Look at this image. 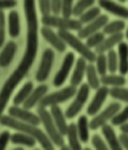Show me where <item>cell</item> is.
I'll return each mask as SVG.
<instances>
[{
    "mask_svg": "<svg viewBox=\"0 0 128 150\" xmlns=\"http://www.w3.org/2000/svg\"><path fill=\"white\" fill-rule=\"evenodd\" d=\"M126 37H127V39H128V28H127V31H126Z\"/></svg>",
    "mask_w": 128,
    "mask_h": 150,
    "instance_id": "c3c4849f",
    "label": "cell"
},
{
    "mask_svg": "<svg viewBox=\"0 0 128 150\" xmlns=\"http://www.w3.org/2000/svg\"><path fill=\"white\" fill-rule=\"evenodd\" d=\"M99 7L106 11L112 13L114 16L120 17L122 19H128V9L126 7L117 4L112 0H99Z\"/></svg>",
    "mask_w": 128,
    "mask_h": 150,
    "instance_id": "9a60e30c",
    "label": "cell"
},
{
    "mask_svg": "<svg viewBox=\"0 0 128 150\" xmlns=\"http://www.w3.org/2000/svg\"><path fill=\"white\" fill-rule=\"evenodd\" d=\"M39 4V11L42 13L43 16L45 15H51L52 8H51V0H38Z\"/></svg>",
    "mask_w": 128,
    "mask_h": 150,
    "instance_id": "ab89813d",
    "label": "cell"
},
{
    "mask_svg": "<svg viewBox=\"0 0 128 150\" xmlns=\"http://www.w3.org/2000/svg\"><path fill=\"white\" fill-rule=\"evenodd\" d=\"M0 125L8 127V128H11V129H15L17 131H21L31 134V136H33L36 139V141H38L39 144L44 149L52 150L54 148V144L52 142L50 137L47 136V133H45L44 131L38 129L37 125H31V123L24 122L21 120L16 119V118L11 117L10 114L9 115H1L0 117Z\"/></svg>",
    "mask_w": 128,
    "mask_h": 150,
    "instance_id": "7a4b0ae2",
    "label": "cell"
},
{
    "mask_svg": "<svg viewBox=\"0 0 128 150\" xmlns=\"http://www.w3.org/2000/svg\"><path fill=\"white\" fill-rule=\"evenodd\" d=\"M41 34L42 36L45 38V40L55 48L58 52H64L66 50V44L64 42L62 37L58 35V33L56 34L55 31L52 29V27H48V26H43L41 28Z\"/></svg>",
    "mask_w": 128,
    "mask_h": 150,
    "instance_id": "4fadbf2b",
    "label": "cell"
},
{
    "mask_svg": "<svg viewBox=\"0 0 128 150\" xmlns=\"http://www.w3.org/2000/svg\"><path fill=\"white\" fill-rule=\"evenodd\" d=\"M92 146H93L96 149H99V150L108 149V146L105 144V141L101 139V137L98 136V134H95V136L92 137Z\"/></svg>",
    "mask_w": 128,
    "mask_h": 150,
    "instance_id": "60d3db41",
    "label": "cell"
},
{
    "mask_svg": "<svg viewBox=\"0 0 128 150\" xmlns=\"http://www.w3.org/2000/svg\"><path fill=\"white\" fill-rule=\"evenodd\" d=\"M100 81L103 85H107V86H124L126 84V80L124 77V75H116L115 73H111L110 75H103L101 76Z\"/></svg>",
    "mask_w": 128,
    "mask_h": 150,
    "instance_id": "4316f807",
    "label": "cell"
},
{
    "mask_svg": "<svg viewBox=\"0 0 128 150\" xmlns=\"http://www.w3.org/2000/svg\"><path fill=\"white\" fill-rule=\"evenodd\" d=\"M118 59H119V69L122 75L128 73V45L125 42L118 44Z\"/></svg>",
    "mask_w": 128,
    "mask_h": 150,
    "instance_id": "7402d4cb",
    "label": "cell"
},
{
    "mask_svg": "<svg viewBox=\"0 0 128 150\" xmlns=\"http://www.w3.org/2000/svg\"><path fill=\"white\" fill-rule=\"evenodd\" d=\"M5 37H6V18L4 11L0 10V48L4 46Z\"/></svg>",
    "mask_w": 128,
    "mask_h": 150,
    "instance_id": "f35d334b",
    "label": "cell"
},
{
    "mask_svg": "<svg viewBox=\"0 0 128 150\" xmlns=\"http://www.w3.org/2000/svg\"><path fill=\"white\" fill-rule=\"evenodd\" d=\"M96 0H79L73 7V16L80 17L84 11H87L89 8L93 6Z\"/></svg>",
    "mask_w": 128,
    "mask_h": 150,
    "instance_id": "1f68e13d",
    "label": "cell"
},
{
    "mask_svg": "<svg viewBox=\"0 0 128 150\" xmlns=\"http://www.w3.org/2000/svg\"><path fill=\"white\" fill-rule=\"evenodd\" d=\"M42 24L48 27H55L58 29H65V30H75L79 31L83 24L79 19H72L71 17H58V15H45L41 19Z\"/></svg>",
    "mask_w": 128,
    "mask_h": 150,
    "instance_id": "5b68a950",
    "label": "cell"
},
{
    "mask_svg": "<svg viewBox=\"0 0 128 150\" xmlns=\"http://www.w3.org/2000/svg\"><path fill=\"white\" fill-rule=\"evenodd\" d=\"M11 142L15 144H23L26 147H34L36 144V139L25 132H17L10 138Z\"/></svg>",
    "mask_w": 128,
    "mask_h": 150,
    "instance_id": "d4e9b609",
    "label": "cell"
},
{
    "mask_svg": "<svg viewBox=\"0 0 128 150\" xmlns=\"http://www.w3.org/2000/svg\"><path fill=\"white\" fill-rule=\"evenodd\" d=\"M33 91V83L32 82H27L24 84V86L20 88V91L14 96L13 103L14 105H20L24 104V102L27 100V98L29 96V94Z\"/></svg>",
    "mask_w": 128,
    "mask_h": 150,
    "instance_id": "f1b7e54d",
    "label": "cell"
},
{
    "mask_svg": "<svg viewBox=\"0 0 128 150\" xmlns=\"http://www.w3.org/2000/svg\"><path fill=\"white\" fill-rule=\"evenodd\" d=\"M109 95L114 99H117V100L124 101L128 103V90L127 88H122L120 86H116V88H112L111 90H109Z\"/></svg>",
    "mask_w": 128,
    "mask_h": 150,
    "instance_id": "e575fe53",
    "label": "cell"
},
{
    "mask_svg": "<svg viewBox=\"0 0 128 150\" xmlns=\"http://www.w3.org/2000/svg\"><path fill=\"white\" fill-rule=\"evenodd\" d=\"M74 54L73 53H68L63 59V63L61 65V69H58L56 73L54 80H53V84L54 86H62L64 82L66 81V77L70 74V71L74 64Z\"/></svg>",
    "mask_w": 128,
    "mask_h": 150,
    "instance_id": "8fae6325",
    "label": "cell"
},
{
    "mask_svg": "<svg viewBox=\"0 0 128 150\" xmlns=\"http://www.w3.org/2000/svg\"><path fill=\"white\" fill-rule=\"evenodd\" d=\"M37 113H38L39 118H41L42 123L44 125L45 131H46L47 136L52 140V142L55 144V146H58V147L61 148L64 144L63 134L58 129V127L55 125L54 120L52 118L51 112H48L46 110V108H44V106L38 105V108H37Z\"/></svg>",
    "mask_w": 128,
    "mask_h": 150,
    "instance_id": "277c9868",
    "label": "cell"
},
{
    "mask_svg": "<svg viewBox=\"0 0 128 150\" xmlns=\"http://www.w3.org/2000/svg\"><path fill=\"white\" fill-rule=\"evenodd\" d=\"M53 61H54V52L50 48L45 50L42 55V61L37 69V73H36V80L38 82H44L47 80L48 75L51 73Z\"/></svg>",
    "mask_w": 128,
    "mask_h": 150,
    "instance_id": "9c48e42d",
    "label": "cell"
},
{
    "mask_svg": "<svg viewBox=\"0 0 128 150\" xmlns=\"http://www.w3.org/2000/svg\"><path fill=\"white\" fill-rule=\"evenodd\" d=\"M126 27V24L124 20H114L111 23H107L106 26L103 27V33L107 35H112L117 33H122Z\"/></svg>",
    "mask_w": 128,
    "mask_h": 150,
    "instance_id": "4dcf8cb0",
    "label": "cell"
},
{
    "mask_svg": "<svg viewBox=\"0 0 128 150\" xmlns=\"http://www.w3.org/2000/svg\"><path fill=\"white\" fill-rule=\"evenodd\" d=\"M128 121V105L120 112H118L115 117L111 119L112 125H122Z\"/></svg>",
    "mask_w": 128,
    "mask_h": 150,
    "instance_id": "8d00e7d4",
    "label": "cell"
},
{
    "mask_svg": "<svg viewBox=\"0 0 128 150\" xmlns=\"http://www.w3.org/2000/svg\"><path fill=\"white\" fill-rule=\"evenodd\" d=\"M108 23V16L106 15H100L97 19H95L93 21H91L89 24L82 27L79 33H78V36L81 38V39H84V38H88L89 36H91L92 34H95L97 31H99L101 28H103L106 24Z\"/></svg>",
    "mask_w": 128,
    "mask_h": 150,
    "instance_id": "7c38bea8",
    "label": "cell"
},
{
    "mask_svg": "<svg viewBox=\"0 0 128 150\" xmlns=\"http://www.w3.org/2000/svg\"><path fill=\"white\" fill-rule=\"evenodd\" d=\"M8 113L16 118L18 120H21L24 122H27V123H31V125H38L39 123H42L41 121V118L39 115L35 114V113L31 112L28 109H25V108H19L18 105H13L8 109Z\"/></svg>",
    "mask_w": 128,
    "mask_h": 150,
    "instance_id": "30bf717a",
    "label": "cell"
},
{
    "mask_svg": "<svg viewBox=\"0 0 128 150\" xmlns=\"http://www.w3.org/2000/svg\"><path fill=\"white\" fill-rule=\"evenodd\" d=\"M105 35H106L105 33H99V31H97V33L92 34L91 36H89V37L87 38V43H85V44L88 45V47H90V48H97V47L103 42Z\"/></svg>",
    "mask_w": 128,
    "mask_h": 150,
    "instance_id": "d590c367",
    "label": "cell"
},
{
    "mask_svg": "<svg viewBox=\"0 0 128 150\" xmlns=\"http://www.w3.org/2000/svg\"><path fill=\"white\" fill-rule=\"evenodd\" d=\"M24 13H25L26 23H27V36H26V50L25 54L18 64L17 69L9 79L5 82L0 91V117L6 108L11 94L16 86L25 79L29 69L34 64L38 50V19L36 13L35 0H24Z\"/></svg>",
    "mask_w": 128,
    "mask_h": 150,
    "instance_id": "6da1fadb",
    "label": "cell"
},
{
    "mask_svg": "<svg viewBox=\"0 0 128 150\" xmlns=\"http://www.w3.org/2000/svg\"><path fill=\"white\" fill-rule=\"evenodd\" d=\"M73 0H62V10L61 13L64 17L73 16Z\"/></svg>",
    "mask_w": 128,
    "mask_h": 150,
    "instance_id": "74e56055",
    "label": "cell"
},
{
    "mask_svg": "<svg viewBox=\"0 0 128 150\" xmlns=\"http://www.w3.org/2000/svg\"><path fill=\"white\" fill-rule=\"evenodd\" d=\"M107 62H108V71L110 73H116L117 69H119V59L118 54L115 50H109L107 55Z\"/></svg>",
    "mask_w": 128,
    "mask_h": 150,
    "instance_id": "d6a6232c",
    "label": "cell"
},
{
    "mask_svg": "<svg viewBox=\"0 0 128 150\" xmlns=\"http://www.w3.org/2000/svg\"><path fill=\"white\" fill-rule=\"evenodd\" d=\"M58 35L62 37V39L65 42V44L69 45L71 48H73L75 52H78L88 62H96V54L93 53V50H91L90 47H88V45L84 44L79 36H74L70 30H65V29H58Z\"/></svg>",
    "mask_w": 128,
    "mask_h": 150,
    "instance_id": "3957f363",
    "label": "cell"
},
{
    "mask_svg": "<svg viewBox=\"0 0 128 150\" xmlns=\"http://www.w3.org/2000/svg\"><path fill=\"white\" fill-rule=\"evenodd\" d=\"M11 138V134L9 131H4L1 134H0V150L5 149L8 144V141L10 140Z\"/></svg>",
    "mask_w": 128,
    "mask_h": 150,
    "instance_id": "b9f144b4",
    "label": "cell"
},
{
    "mask_svg": "<svg viewBox=\"0 0 128 150\" xmlns=\"http://www.w3.org/2000/svg\"><path fill=\"white\" fill-rule=\"evenodd\" d=\"M89 92H90L89 84H82L80 86V88L77 91L74 101L71 103L70 106L65 111V117L68 119H73L75 115H78V113L82 110L84 103L87 102L88 98H89Z\"/></svg>",
    "mask_w": 128,
    "mask_h": 150,
    "instance_id": "52a82bcc",
    "label": "cell"
},
{
    "mask_svg": "<svg viewBox=\"0 0 128 150\" xmlns=\"http://www.w3.org/2000/svg\"><path fill=\"white\" fill-rule=\"evenodd\" d=\"M16 50H17V45L15 42H8L5 45L4 50L0 53V66L1 67H7L10 65L16 54Z\"/></svg>",
    "mask_w": 128,
    "mask_h": 150,
    "instance_id": "ffe728a7",
    "label": "cell"
},
{
    "mask_svg": "<svg viewBox=\"0 0 128 150\" xmlns=\"http://www.w3.org/2000/svg\"><path fill=\"white\" fill-rule=\"evenodd\" d=\"M101 130H102V134L105 136L107 142H108V146L111 148V149L115 150H120L122 149V144L119 141V138H117L115 131L112 129V127L109 125H105L101 127Z\"/></svg>",
    "mask_w": 128,
    "mask_h": 150,
    "instance_id": "44dd1931",
    "label": "cell"
},
{
    "mask_svg": "<svg viewBox=\"0 0 128 150\" xmlns=\"http://www.w3.org/2000/svg\"><path fill=\"white\" fill-rule=\"evenodd\" d=\"M47 91H48V86L47 85H45V84H42V85H39L37 88H35V90H33L32 93L29 94V96L27 98V100L24 102V108L25 109H32L34 106L36 105L37 103L41 102V100L44 98L46 93H47Z\"/></svg>",
    "mask_w": 128,
    "mask_h": 150,
    "instance_id": "2e32d148",
    "label": "cell"
},
{
    "mask_svg": "<svg viewBox=\"0 0 128 150\" xmlns=\"http://www.w3.org/2000/svg\"><path fill=\"white\" fill-rule=\"evenodd\" d=\"M87 66H88L87 59L81 56L77 61V63H75V69L73 71V74H72V77H71L70 80L71 85L77 88L78 85L81 84L84 75H85V72H87Z\"/></svg>",
    "mask_w": 128,
    "mask_h": 150,
    "instance_id": "e0dca14e",
    "label": "cell"
},
{
    "mask_svg": "<svg viewBox=\"0 0 128 150\" xmlns=\"http://www.w3.org/2000/svg\"><path fill=\"white\" fill-rule=\"evenodd\" d=\"M108 94H109V88H107V85L100 86V88H98L96 94H95V98L92 99L91 103H90L88 109H87V113L89 115H96L97 113L99 112V110L101 109V106H102L103 102L107 99Z\"/></svg>",
    "mask_w": 128,
    "mask_h": 150,
    "instance_id": "5bb4252c",
    "label": "cell"
},
{
    "mask_svg": "<svg viewBox=\"0 0 128 150\" xmlns=\"http://www.w3.org/2000/svg\"><path fill=\"white\" fill-rule=\"evenodd\" d=\"M119 2H126V0H118Z\"/></svg>",
    "mask_w": 128,
    "mask_h": 150,
    "instance_id": "7dc6e473",
    "label": "cell"
},
{
    "mask_svg": "<svg viewBox=\"0 0 128 150\" xmlns=\"http://www.w3.org/2000/svg\"><path fill=\"white\" fill-rule=\"evenodd\" d=\"M17 5L16 0H0V10H5V9H11Z\"/></svg>",
    "mask_w": 128,
    "mask_h": 150,
    "instance_id": "ee69618b",
    "label": "cell"
},
{
    "mask_svg": "<svg viewBox=\"0 0 128 150\" xmlns=\"http://www.w3.org/2000/svg\"><path fill=\"white\" fill-rule=\"evenodd\" d=\"M120 130H122V132L128 133V123H124V125H120Z\"/></svg>",
    "mask_w": 128,
    "mask_h": 150,
    "instance_id": "bcb514c9",
    "label": "cell"
},
{
    "mask_svg": "<svg viewBox=\"0 0 128 150\" xmlns=\"http://www.w3.org/2000/svg\"><path fill=\"white\" fill-rule=\"evenodd\" d=\"M51 114H52V118L54 120L55 125L58 127V129L60 130V132L65 136L68 133V129H69V125L66 123V120H65V114L62 112L61 108L58 105H53L51 106Z\"/></svg>",
    "mask_w": 128,
    "mask_h": 150,
    "instance_id": "ac0fdd59",
    "label": "cell"
},
{
    "mask_svg": "<svg viewBox=\"0 0 128 150\" xmlns=\"http://www.w3.org/2000/svg\"><path fill=\"white\" fill-rule=\"evenodd\" d=\"M96 67L99 75H103L107 74V71H108V62H107V56L105 55V53H101V54H98V56L96 58Z\"/></svg>",
    "mask_w": 128,
    "mask_h": 150,
    "instance_id": "836d02e7",
    "label": "cell"
},
{
    "mask_svg": "<svg viewBox=\"0 0 128 150\" xmlns=\"http://www.w3.org/2000/svg\"><path fill=\"white\" fill-rule=\"evenodd\" d=\"M78 132H79V137H80V140L81 142H84L87 144L89 141V121H88V118L87 115H81L79 120H78Z\"/></svg>",
    "mask_w": 128,
    "mask_h": 150,
    "instance_id": "484cf974",
    "label": "cell"
},
{
    "mask_svg": "<svg viewBox=\"0 0 128 150\" xmlns=\"http://www.w3.org/2000/svg\"><path fill=\"white\" fill-rule=\"evenodd\" d=\"M100 15H101L100 7H91V8H89L87 11H84V13L79 17V20H80L82 24H89V23H91V21H93L95 19L98 18Z\"/></svg>",
    "mask_w": 128,
    "mask_h": 150,
    "instance_id": "f546056e",
    "label": "cell"
},
{
    "mask_svg": "<svg viewBox=\"0 0 128 150\" xmlns=\"http://www.w3.org/2000/svg\"><path fill=\"white\" fill-rule=\"evenodd\" d=\"M68 140H69V146L71 149L79 150L81 149V140L79 137V132H78V127L75 123H71L69 125V129H68Z\"/></svg>",
    "mask_w": 128,
    "mask_h": 150,
    "instance_id": "cb8c5ba5",
    "label": "cell"
},
{
    "mask_svg": "<svg viewBox=\"0 0 128 150\" xmlns=\"http://www.w3.org/2000/svg\"><path fill=\"white\" fill-rule=\"evenodd\" d=\"M8 30L10 37H18L20 33V24H19V15L17 11L11 10L8 13Z\"/></svg>",
    "mask_w": 128,
    "mask_h": 150,
    "instance_id": "603a6c76",
    "label": "cell"
},
{
    "mask_svg": "<svg viewBox=\"0 0 128 150\" xmlns=\"http://www.w3.org/2000/svg\"><path fill=\"white\" fill-rule=\"evenodd\" d=\"M51 8L53 15H58L62 10V0H51Z\"/></svg>",
    "mask_w": 128,
    "mask_h": 150,
    "instance_id": "7bdbcfd3",
    "label": "cell"
},
{
    "mask_svg": "<svg viewBox=\"0 0 128 150\" xmlns=\"http://www.w3.org/2000/svg\"><path fill=\"white\" fill-rule=\"evenodd\" d=\"M77 94V88L75 86L71 85V86H66V88H62L60 91L56 92H53V93L48 94V95H45L44 98L41 100L39 102V106H53V105H58L62 102L70 100L71 98H73L74 95Z\"/></svg>",
    "mask_w": 128,
    "mask_h": 150,
    "instance_id": "8992f818",
    "label": "cell"
},
{
    "mask_svg": "<svg viewBox=\"0 0 128 150\" xmlns=\"http://www.w3.org/2000/svg\"><path fill=\"white\" fill-rule=\"evenodd\" d=\"M119 110H120V104L119 103H116V102L110 103L102 112L96 114L95 118L90 121V129L97 130V129L101 128L102 125H107V122L112 119L116 114L119 112Z\"/></svg>",
    "mask_w": 128,
    "mask_h": 150,
    "instance_id": "ba28073f",
    "label": "cell"
},
{
    "mask_svg": "<svg viewBox=\"0 0 128 150\" xmlns=\"http://www.w3.org/2000/svg\"><path fill=\"white\" fill-rule=\"evenodd\" d=\"M119 141H120V144H122L124 148L128 149V133L122 132V134L119 136Z\"/></svg>",
    "mask_w": 128,
    "mask_h": 150,
    "instance_id": "f6af8a7d",
    "label": "cell"
},
{
    "mask_svg": "<svg viewBox=\"0 0 128 150\" xmlns=\"http://www.w3.org/2000/svg\"><path fill=\"white\" fill-rule=\"evenodd\" d=\"M122 39H124V35L122 33H117V34H112L110 35L108 38H105L103 42L99 45L96 48V52L98 54H101V53H106L111 50L116 45H118L119 43H122Z\"/></svg>",
    "mask_w": 128,
    "mask_h": 150,
    "instance_id": "d6986e66",
    "label": "cell"
},
{
    "mask_svg": "<svg viewBox=\"0 0 128 150\" xmlns=\"http://www.w3.org/2000/svg\"><path fill=\"white\" fill-rule=\"evenodd\" d=\"M98 71H97V67L93 66L91 63L87 66V72H85V76H87V81H88V84L91 88H95V90H98L100 88V83L101 81L99 80L98 77Z\"/></svg>",
    "mask_w": 128,
    "mask_h": 150,
    "instance_id": "83f0119b",
    "label": "cell"
}]
</instances>
